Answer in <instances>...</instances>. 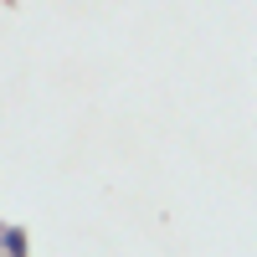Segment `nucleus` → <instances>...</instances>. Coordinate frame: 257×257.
I'll list each match as a JSON object with an SVG mask.
<instances>
[{
	"label": "nucleus",
	"instance_id": "obj_1",
	"mask_svg": "<svg viewBox=\"0 0 257 257\" xmlns=\"http://www.w3.org/2000/svg\"><path fill=\"white\" fill-rule=\"evenodd\" d=\"M0 257H26V231H21L16 221L6 226V247H0Z\"/></svg>",
	"mask_w": 257,
	"mask_h": 257
}]
</instances>
